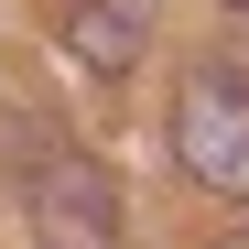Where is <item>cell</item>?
Masks as SVG:
<instances>
[{
  "instance_id": "cell-5",
  "label": "cell",
  "mask_w": 249,
  "mask_h": 249,
  "mask_svg": "<svg viewBox=\"0 0 249 249\" xmlns=\"http://www.w3.org/2000/svg\"><path fill=\"white\" fill-rule=\"evenodd\" d=\"M238 11H249V0H238Z\"/></svg>"
},
{
  "instance_id": "cell-1",
  "label": "cell",
  "mask_w": 249,
  "mask_h": 249,
  "mask_svg": "<svg viewBox=\"0 0 249 249\" xmlns=\"http://www.w3.org/2000/svg\"><path fill=\"white\" fill-rule=\"evenodd\" d=\"M174 162H184V184L249 206V65L217 54L174 87Z\"/></svg>"
},
{
  "instance_id": "cell-4",
  "label": "cell",
  "mask_w": 249,
  "mask_h": 249,
  "mask_svg": "<svg viewBox=\"0 0 249 249\" xmlns=\"http://www.w3.org/2000/svg\"><path fill=\"white\" fill-rule=\"evenodd\" d=\"M217 249H249V228H238V238H217Z\"/></svg>"
},
{
  "instance_id": "cell-3",
  "label": "cell",
  "mask_w": 249,
  "mask_h": 249,
  "mask_svg": "<svg viewBox=\"0 0 249 249\" xmlns=\"http://www.w3.org/2000/svg\"><path fill=\"white\" fill-rule=\"evenodd\" d=\"M65 54L87 76H130L152 54V0H65Z\"/></svg>"
},
{
  "instance_id": "cell-2",
  "label": "cell",
  "mask_w": 249,
  "mask_h": 249,
  "mask_svg": "<svg viewBox=\"0 0 249 249\" xmlns=\"http://www.w3.org/2000/svg\"><path fill=\"white\" fill-rule=\"evenodd\" d=\"M22 217L44 249H119V174L98 152H44L22 174Z\"/></svg>"
}]
</instances>
